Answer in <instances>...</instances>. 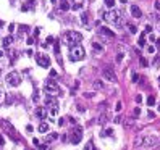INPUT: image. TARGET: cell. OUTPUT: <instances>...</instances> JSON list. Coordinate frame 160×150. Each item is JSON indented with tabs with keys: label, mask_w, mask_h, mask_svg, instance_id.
Instances as JSON below:
<instances>
[{
	"label": "cell",
	"mask_w": 160,
	"mask_h": 150,
	"mask_svg": "<svg viewBox=\"0 0 160 150\" xmlns=\"http://www.w3.org/2000/svg\"><path fill=\"white\" fill-rule=\"evenodd\" d=\"M82 41V34L78 31H68V33L63 34V44L66 47H74Z\"/></svg>",
	"instance_id": "1"
},
{
	"label": "cell",
	"mask_w": 160,
	"mask_h": 150,
	"mask_svg": "<svg viewBox=\"0 0 160 150\" xmlns=\"http://www.w3.org/2000/svg\"><path fill=\"white\" fill-rule=\"evenodd\" d=\"M102 18L107 21V23H110V24H115V26H120L121 23V12L118 10H110V12H100Z\"/></svg>",
	"instance_id": "2"
},
{
	"label": "cell",
	"mask_w": 160,
	"mask_h": 150,
	"mask_svg": "<svg viewBox=\"0 0 160 150\" xmlns=\"http://www.w3.org/2000/svg\"><path fill=\"white\" fill-rule=\"evenodd\" d=\"M86 57V52L81 45H74V47H70V60L71 61H81Z\"/></svg>",
	"instance_id": "3"
},
{
	"label": "cell",
	"mask_w": 160,
	"mask_h": 150,
	"mask_svg": "<svg viewBox=\"0 0 160 150\" xmlns=\"http://www.w3.org/2000/svg\"><path fill=\"white\" fill-rule=\"evenodd\" d=\"M157 142H159V139L155 137V136H139V137H136L134 144L136 145H144V147H152L155 145Z\"/></svg>",
	"instance_id": "4"
},
{
	"label": "cell",
	"mask_w": 160,
	"mask_h": 150,
	"mask_svg": "<svg viewBox=\"0 0 160 150\" xmlns=\"http://www.w3.org/2000/svg\"><path fill=\"white\" fill-rule=\"evenodd\" d=\"M5 81H7L8 86H12V87H18V86L21 84V76L18 71H10V73L7 74V77H5Z\"/></svg>",
	"instance_id": "5"
},
{
	"label": "cell",
	"mask_w": 160,
	"mask_h": 150,
	"mask_svg": "<svg viewBox=\"0 0 160 150\" xmlns=\"http://www.w3.org/2000/svg\"><path fill=\"white\" fill-rule=\"evenodd\" d=\"M44 90L47 92V95H53V94H58V92H60V87H58V84H57L55 81L49 79V81L45 82V86H44Z\"/></svg>",
	"instance_id": "6"
},
{
	"label": "cell",
	"mask_w": 160,
	"mask_h": 150,
	"mask_svg": "<svg viewBox=\"0 0 160 150\" xmlns=\"http://www.w3.org/2000/svg\"><path fill=\"white\" fill-rule=\"evenodd\" d=\"M81 139H82V128L81 126H76V128L73 129V132H71L70 140H71V144H79Z\"/></svg>",
	"instance_id": "7"
},
{
	"label": "cell",
	"mask_w": 160,
	"mask_h": 150,
	"mask_svg": "<svg viewBox=\"0 0 160 150\" xmlns=\"http://www.w3.org/2000/svg\"><path fill=\"white\" fill-rule=\"evenodd\" d=\"M36 61H37V65L42 66V68H49L50 66V58L47 57V55H44V53H37Z\"/></svg>",
	"instance_id": "8"
},
{
	"label": "cell",
	"mask_w": 160,
	"mask_h": 150,
	"mask_svg": "<svg viewBox=\"0 0 160 150\" xmlns=\"http://www.w3.org/2000/svg\"><path fill=\"white\" fill-rule=\"evenodd\" d=\"M102 77L105 79L107 82H116V74H115V71L110 69V68L103 69V71H102Z\"/></svg>",
	"instance_id": "9"
},
{
	"label": "cell",
	"mask_w": 160,
	"mask_h": 150,
	"mask_svg": "<svg viewBox=\"0 0 160 150\" xmlns=\"http://www.w3.org/2000/svg\"><path fill=\"white\" fill-rule=\"evenodd\" d=\"M2 124H3V128H5V129H7V131L10 132V137H13V140H18V139H20V137H18V132L15 131V128H13V126L10 124V123L3 121Z\"/></svg>",
	"instance_id": "10"
},
{
	"label": "cell",
	"mask_w": 160,
	"mask_h": 150,
	"mask_svg": "<svg viewBox=\"0 0 160 150\" xmlns=\"http://www.w3.org/2000/svg\"><path fill=\"white\" fill-rule=\"evenodd\" d=\"M57 3H58V5H57V8L60 10V12H68V10L71 8L70 3H68V0H58Z\"/></svg>",
	"instance_id": "11"
},
{
	"label": "cell",
	"mask_w": 160,
	"mask_h": 150,
	"mask_svg": "<svg viewBox=\"0 0 160 150\" xmlns=\"http://www.w3.org/2000/svg\"><path fill=\"white\" fill-rule=\"evenodd\" d=\"M58 105L57 103V98L53 97V95H47L45 97V108H52V107Z\"/></svg>",
	"instance_id": "12"
},
{
	"label": "cell",
	"mask_w": 160,
	"mask_h": 150,
	"mask_svg": "<svg viewBox=\"0 0 160 150\" xmlns=\"http://www.w3.org/2000/svg\"><path fill=\"white\" fill-rule=\"evenodd\" d=\"M129 12H131V15L134 18H142V12H141V8L138 5H131V7H129Z\"/></svg>",
	"instance_id": "13"
},
{
	"label": "cell",
	"mask_w": 160,
	"mask_h": 150,
	"mask_svg": "<svg viewBox=\"0 0 160 150\" xmlns=\"http://www.w3.org/2000/svg\"><path fill=\"white\" fill-rule=\"evenodd\" d=\"M36 116L39 118V119H45V118H47V108H44V107H37L36 108Z\"/></svg>",
	"instance_id": "14"
},
{
	"label": "cell",
	"mask_w": 160,
	"mask_h": 150,
	"mask_svg": "<svg viewBox=\"0 0 160 150\" xmlns=\"http://www.w3.org/2000/svg\"><path fill=\"white\" fill-rule=\"evenodd\" d=\"M99 34H103V36H107V37H115V33H113V31H110L108 28H105V26L99 28Z\"/></svg>",
	"instance_id": "15"
},
{
	"label": "cell",
	"mask_w": 160,
	"mask_h": 150,
	"mask_svg": "<svg viewBox=\"0 0 160 150\" xmlns=\"http://www.w3.org/2000/svg\"><path fill=\"white\" fill-rule=\"evenodd\" d=\"M92 52H94L95 55H102V52H103L102 44H99V42H92Z\"/></svg>",
	"instance_id": "16"
},
{
	"label": "cell",
	"mask_w": 160,
	"mask_h": 150,
	"mask_svg": "<svg viewBox=\"0 0 160 150\" xmlns=\"http://www.w3.org/2000/svg\"><path fill=\"white\" fill-rule=\"evenodd\" d=\"M13 44V36H7L3 37V41H2V45H3V49H8L10 45Z\"/></svg>",
	"instance_id": "17"
},
{
	"label": "cell",
	"mask_w": 160,
	"mask_h": 150,
	"mask_svg": "<svg viewBox=\"0 0 160 150\" xmlns=\"http://www.w3.org/2000/svg\"><path fill=\"white\" fill-rule=\"evenodd\" d=\"M34 3H36V0H29V2H26V3L21 7V12H29V10L34 7Z\"/></svg>",
	"instance_id": "18"
},
{
	"label": "cell",
	"mask_w": 160,
	"mask_h": 150,
	"mask_svg": "<svg viewBox=\"0 0 160 150\" xmlns=\"http://www.w3.org/2000/svg\"><path fill=\"white\" fill-rule=\"evenodd\" d=\"M103 87H105V84H103L102 81H94L92 82V89L94 90H102Z\"/></svg>",
	"instance_id": "19"
},
{
	"label": "cell",
	"mask_w": 160,
	"mask_h": 150,
	"mask_svg": "<svg viewBox=\"0 0 160 150\" xmlns=\"http://www.w3.org/2000/svg\"><path fill=\"white\" fill-rule=\"evenodd\" d=\"M49 131V124L47 123H41L39 124V132H47Z\"/></svg>",
	"instance_id": "20"
},
{
	"label": "cell",
	"mask_w": 160,
	"mask_h": 150,
	"mask_svg": "<svg viewBox=\"0 0 160 150\" xmlns=\"http://www.w3.org/2000/svg\"><path fill=\"white\" fill-rule=\"evenodd\" d=\"M57 137H58V134H57V132H50L49 136L45 137V140H47V142H52V140H55Z\"/></svg>",
	"instance_id": "21"
},
{
	"label": "cell",
	"mask_w": 160,
	"mask_h": 150,
	"mask_svg": "<svg viewBox=\"0 0 160 150\" xmlns=\"http://www.w3.org/2000/svg\"><path fill=\"white\" fill-rule=\"evenodd\" d=\"M147 105H149V107H154V105H155V95H149Z\"/></svg>",
	"instance_id": "22"
},
{
	"label": "cell",
	"mask_w": 160,
	"mask_h": 150,
	"mask_svg": "<svg viewBox=\"0 0 160 150\" xmlns=\"http://www.w3.org/2000/svg\"><path fill=\"white\" fill-rule=\"evenodd\" d=\"M28 31H29V26H25V24L20 26V36H25V34L28 33Z\"/></svg>",
	"instance_id": "23"
},
{
	"label": "cell",
	"mask_w": 160,
	"mask_h": 150,
	"mask_svg": "<svg viewBox=\"0 0 160 150\" xmlns=\"http://www.w3.org/2000/svg\"><path fill=\"white\" fill-rule=\"evenodd\" d=\"M84 150H95V147H94V142L92 140H89L86 144V145H84Z\"/></svg>",
	"instance_id": "24"
},
{
	"label": "cell",
	"mask_w": 160,
	"mask_h": 150,
	"mask_svg": "<svg viewBox=\"0 0 160 150\" xmlns=\"http://www.w3.org/2000/svg\"><path fill=\"white\" fill-rule=\"evenodd\" d=\"M81 23H82L84 26L87 24V13H86V12H82V13H81Z\"/></svg>",
	"instance_id": "25"
},
{
	"label": "cell",
	"mask_w": 160,
	"mask_h": 150,
	"mask_svg": "<svg viewBox=\"0 0 160 150\" xmlns=\"http://www.w3.org/2000/svg\"><path fill=\"white\" fill-rule=\"evenodd\" d=\"M103 3H105L108 8H113V7H115V0H103Z\"/></svg>",
	"instance_id": "26"
},
{
	"label": "cell",
	"mask_w": 160,
	"mask_h": 150,
	"mask_svg": "<svg viewBox=\"0 0 160 150\" xmlns=\"http://www.w3.org/2000/svg\"><path fill=\"white\" fill-rule=\"evenodd\" d=\"M128 29H129V33H131V34H136V33H138V28H136L134 24H128Z\"/></svg>",
	"instance_id": "27"
},
{
	"label": "cell",
	"mask_w": 160,
	"mask_h": 150,
	"mask_svg": "<svg viewBox=\"0 0 160 150\" xmlns=\"http://www.w3.org/2000/svg\"><path fill=\"white\" fill-rule=\"evenodd\" d=\"M57 113H58V105H55V107H52V108H50V115H52V116H55Z\"/></svg>",
	"instance_id": "28"
},
{
	"label": "cell",
	"mask_w": 160,
	"mask_h": 150,
	"mask_svg": "<svg viewBox=\"0 0 160 150\" xmlns=\"http://www.w3.org/2000/svg\"><path fill=\"white\" fill-rule=\"evenodd\" d=\"M53 41H55V39H53L52 36H49V37H47V41H45V44H42V45H44V47H47V45H49V44H52Z\"/></svg>",
	"instance_id": "29"
},
{
	"label": "cell",
	"mask_w": 160,
	"mask_h": 150,
	"mask_svg": "<svg viewBox=\"0 0 160 150\" xmlns=\"http://www.w3.org/2000/svg\"><path fill=\"white\" fill-rule=\"evenodd\" d=\"M105 119H107V115H100V118H99V123H100V124H105Z\"/></svg>",
	"instance_id": "30"
},
{
	"label": "cell",
	"mask_w": 160,
	"mask_h": 150,
	"mask_svg": "<svg viewBox=\"0 0 160 150\" xmlns=\"http://www.w3.org/2000/svg\"><path fill=\"white\" fill-rule=\"evenodd\" d=\"M138 45H139V47H144V45H146V39H144V37H139V41H138Z\"/></svg>",
	"instance_id": "31"
},
{
	"label": "cell",
	"mask_w": 160,
	"mask_h": 150,
	"mask_svg": "<svg viewBox=\"0 0 160 150\" xmlns=\"http://www.w3.org/2000/svg\"><path fill=\"white\" fill-rule=\"evenodd\" d=\"M3 98H5V92H3V89L0 87V103L3 102Z\"/></svg>",
	"instance_id": "32"
},
{
	"label": "cell",
	"mask_w": 160,
	"mask_h": 150,
	"mask_svg": "<svg viewBox=\"0 0 160 150\" xmlns=\"http://www.w3.org/2000/svg\"><path fill=\"white\" fill-rule=\"evenodd\" d=\"M123 58H125V53H118V57H116V61H123Z\"/></svg>",
	"instance_id": "33"
},
{
	"label": "cell",
	"mask_w": 160,
	"mask_h": 150,
	"mask_svg": "<svg viewBox=\"0 0 160 150\" xmlns=\"http://www.w3.org/2000/svg\"><path fill=\"white\" fill-rule=\"evenodd\" d=\"M53 50H55V53L58 55V53H60V45H58V44H55V45H53Z\"/></svg>",
	"instance_id": "34"
},
{
	"label": "cell",
	"mask_w": 160,
	"mask_h": 150,
	"mask_svg": "<svg viewBox=\"0 0 160 150\" xmlns=\"http://www.w3.org/2000/svg\"><path fill=\"white\" fill-rule=\"evenodd\" d=\"M147 52H149V53H154V52H155V47H154V45H149V47H147Z\"/></svg>",
	"instance_id": "35"
},
{
	"label": "cell",
	"mask_w": 160,
	"mask_h": 150,
	"mask_svg": "<svg viewBox=\"0 0 160 150\" xmlns=\"http://www.w3.org/2000/svg\"><path fill=\"white\" fill-rule=\"evenodd\" d=\"M139 60H141V65H142V66H147V60H146L144 57H141Z\"/></svg>",
	"instance_id": "36"
},
{
	"label": "cell",
	"mask_w": 160,
	"mask_h": 150,
	"mask_svg": "<svg viewBox=\"0 0 160 150\" xmlns=\"http://www.w3.org/2000/svg\"><path fill=\"white\" fill-rule=\"evenodd\" d=\"M154 66H160V57H155V60H154Z\"/></svg>",
	"instance_id": "37"
},
{
	"label": "cell",
	"mask_w": 160,
	"mask_h": 150,
	"mask_svg": "<svg viewBox=\"0 0 160 150\" xmlns=\"http://www.w3.org/2000/svg\"><path fill=\"white\" fill-rule=\"evenodd\" d=\"M84 97H86V98H92V97H94V92H86V94H84Z\"/></svg>",
	"instance_id": "38"
},
{
	"label": "cell",
	"mask_w": 160,
	"mask_h": 150,
	"mask_svg": "<svg viewBox=\"0 0 160 150\" xmlns=\"http://www.w3.org/2000/svg\"><path fill=\"white\" fill-rule=\"evenodd\" d=\"M71 8H73V10H81V5H79V3H74Z\"/></svg>",
	"instance_id": "39"
},
{
	"label": "cell",
	"mask_w": 160,
	"mask_h": 150,
	"mask_svg": "<svg viewBox=\"0 0 160 150\" xmlns=\"http://www.w3.org/2000/svg\"><path fill=\"white\" fill-rule=\"evenodd\" d=\"M33 100H34V102H37V100H39V94H37V92H34V95H33Z\"/></svg>",
	"instance_id": "40"
},
{
	"label": "cell",
	"mask_w": 160,
	"mask_h": 150,
	"mask_svg": "<svg viewBox=\"0 0 160 150\" xmlns=\"http://www.w3.org/2000/svg\"><path fill=\"white\" fill-rule=\"evenodd\" d=\"M41 34V28H36L34 29V36H39Z\"/></svg>",
	"instance_id": "41"
},
{
	"label": "cell",
	"mask_w": 160,
	"mask_h": 150,
	"mask_svg": "<svg viewBox=\"0 0 160 150\" xmlns=\"http://www.w3.org/2000/svg\"><path fill=\"white\" fill-rule=\"evenodd\" d=\"M139 81V76L138 74H133V82H138Z\"/></svg>",
	"instance_id": "42"
},
{
	"label": "cell",
	"mask_w": 160,
	"mask_h": 150,
	"mask_svg": "<svg viewBox=\"0 0 160 150\" xmlns=\"http://www.w3.org/2000/svg\"><path fill=\"white\" fill-rule=\"evenodd\" d=\"M150 31H152V26L147 24V26H146V31H144V33H150Z\"/></svg>",
	"instance_id": "43"
},
{
	"label": "cell",
	"mask_w": 160,
	"mask_h": 150,
	"mask_svg": "<svg viewBox=\"0 0 160 150\" xmlns=\"http://www.w3.org/2000/svg\"><path fill=\"white\" fill-rule=\"evenodd\" d=\"M116 111H121V102H118V103H116Z\"/></svg>",
	"instance_id": "44"
},
{
	"label": "cell",
	"mask_w": 160,
	"mask_h": 150,
	"mask_svg": "<svg viewBox=\"0 0 160 150\" xmlns=\"http://www.w3.org/2000/svg\"><path fill=\"white\" fill-rule=\"evenodd\" d=\"M139 115H141V108H136L134 110V116H139Z\"/></svg>",
	"instance_id": "45"
},
{
	"label": "cell",
	"mask_w": 160,
	"mask_h": 150,
	"mask_svg": "<svg viewBox=\"0 0 160 150\" xmlns=\"http://www.w3.org/2000/svg\"><path fill=\"white\" fill-rule=\"evenodd\" d=\"M13 29H15V24H13V23H12V24H10V26H8V31H10V34H12V33H13Z\"/></svg>",
	"instance_id": "46"
},
{
	"label": "cell",
	"mask_w": 160,
	"mask_h": 150,
	"mask_svg": "<svg viewBox=\"0 0 160 150\" xmlns=\"http://www.w3.org/2000/svg\"><path fill=\"white\" fill-rule=\"evenodd\" d=\"M113 121H115V124H118V123H121V118H120V116H116L115 119H113Z\"/></svg>",
	"instance_id": "47"
},
{
	"label": "cell",
	"mask_w": 160,
	"mask_h": 150,
	"mask_svg": "<svg viewBox=\"0 0 160 150\" xmlns=\"http://www.w3.org/2000/svg\"><path fill=\"white\" fill-rule=\"evenodd\" d=\"M155 8L160 12V0H157V2H155Z\"/></svg>",
	"instance_id": "48"
},
{
	"label": "cell",
	"mask_w": 160,
	"mask_h": 150,
	"mask_svg": "<svg viewBox=\"0 0 160 150\" xmlns=\"http://www.w3.org/2000/svg\"><path fill=\"white\" fill-rule=\"evenodd\" d=\"M136 102H138V103H141V102H142V97H141V95H138V97H136Z\"/></svg>",
	"instance_id": "49"
},
{
	"label": "cell",
	"mask_w": 160,
	"mask_h": 150,
	"mask_svg": "<svg viewBox=\"0 0 160 150\" xmlns=\"http://www.w3.org/2000/svg\"><path fill=\"white\" fill-rule=\"evenodd\" d=\"M3 144H5V140H3V137L0 136V147H3Z\"/></svg>",
	"instance_id": "50"
},
{
	"label": "cell",
	"mask_w": 160,
	"mask_h": 150,
	"mask_svg": "<svg viewBox=\"0 0 160 150\" xmlns=\"http://www.w3.org/2000/svg\"><path fill=\"white\" fill-rule=\"evenodd\" d=\"M50 76L55 77V76H57V71H53V69H52V71H50Z\"/></svg>",
	"instance_id": "51"
},
{
	"label": "cell",
	"mask_w": 160,
	"mask_h": 150,
	"mask_svg": "<svg viewBox=\"0 0 160 150\" xmlns=\"http://www.w3.org/2000/svg\"><path fill=\"white\" fill-rule=\"evenodd\" d=\"M155 42H157V45H155V47H157V49H159V50H160V39H157V41H155Z\"/></svg>",
	"instance_id": "52"
},
{
	"label": "cell",
	"mask_w": 160,
	"mask_h": 150,
	"mask_svg": "<svg viewBox=\"0 0 160 150\" xmlns=\"http://www.w3.org/2000/svg\"><path fill=\"white\" fill-rule=\"evenodd\" d=\"M45 149H47V145H45V144H44V145H39V150H45Z\"/></svg>",
	"instance_id": "53"
},
{
	"label": "cell",
	"mask_w": 160,
	"mask_h": 150,
	"mask_svg": "<svg viewBox=\"0 0 160 150\" xmlns=\"http://www.w3.org/2000/svg\"><path fill=\"white\" fill-rule=\"evenodd\" d=\"M50 2H52L53 5H57V2H58V0H50Z\"/></svg>",
	"instance_id": "54"
},
{
	"label": "cell",
	"mask_w": 160,
	"mask_h": 150,
	"mask_svg": "<svg viewBox=\"0 0 160 150\" xmlns=\"http://www.w3.org/2000/svg\"><path fill=\"white\" fill-rule=\"evenodd\" d=\"M128 0H120V3H126Z\"/></svg>",
	"instance_id": "55"
},
{
	"label": "cell",
	"mask_w": 160,
	"mask_h": 150,
	"mask_svg": "<svg viewBox=\"0 0 160 150\" xmlns=\"http://www.w3.org/2000/svg\"><path fill=\"white\" fill-rule=\"evenodd\" d=\"M2 57H3V52H2V50H0V58H2Z\"/></svg>",
	"instance_id": "56"
},
{
	"label": "cell",
	"mask_w": 160,
	"mask_h": 150,
	"mask_svg": "<svg viewBox=\"0 0 160 150\" xmlns=\"http://www.w3.org/2000/svg\"><path fill=\"white\" fill-rule=\"evenodd\" d=\"M2 26H3V21H2V20H0V28H2Z\"/></svg>",
	"instance_id": "57"
},
{
	"label": "cell",
	"mask_w": 160,
	"mask_h": 150,
	"mask_svg": "<svg viewBox=\"0 0 160 150\" xmlns=\"http://www.w3.org/2000/svg\"><path fill=\"white\" fill-rule=\"evenodd\" d=\"M159 111H160V103H159Z\"/></svg>",
	"instance_id": "58"
},
{
	"label": "cell",
	"mask_w": 160,
	"mask_h": 150,
	"mask_svg": "<svg viewBox=\"0 0 160 150\" xmlns=\"http://www.w3.org/2000/svg\"><path fill=\"white\" fill-rule=\"evenodd\" d=\"M159 82H160V76H159Z\"/></svg>",
	"instance_id": "59"
}]
</instances>
